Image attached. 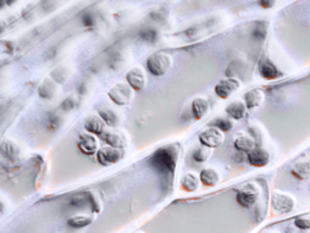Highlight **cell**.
<instances>
[{"label":"cell","mask_w":310,"mask_h":233,"mask_svg":"<svg viewBox=\"0 0 310 233\" xmlns=\"http://www.w3.org/2000/svg\"><path fill=\"white\" fill-rule=\"evenodd\" d=\"M177 158H179V151L176 149V146H164V148H161L155 152L154 156H152V163L159 170L172 173L177 165Z\"/></svg>","instance_id":"obj_1"},{"label":"cell","mask_w":310,"mask_h":233,"mask_svg":"<svg viewBox=\"0 0 310 233\" xmlns=\"http://www.w3.org/2000/svg\"><path fill=\"white\" fill-rule=\"evenodd\" d=\"M172 63L173 61H172L171 55L166 52H155L147 57L146 69L154 77H163L169 72Z\"/></svg>","instance_id":"obj_2"},{"label":"cell","mask_w":310,"mask_h":233,"mask_svg":"<svg viewBox=\"0 0 310 233\" xmlns=\"http://www.w3.org/2000/svg\"><path fill=\"white\" fill-rule=\"evenodd\" d=\"M260 185L255 181H250V183H246L240 186L237 192V202L239 203L242 207L250 208L257 202L258 197H260Z\"/></svg>","instance_id":"obj_3"},{"label":"cell","mask_w":310,"mask_h":233,"mask_svg":"<svg viewBox=\"0 0 310 233\" xmlns=\"http://www.w3.org/2000/svg\"><path fill=\"white\" fill-rule=\"evenodd\" d=\"M135 91L127 82H119L113 86L107 92L109 99L118 107H125L132 101Z\"/></svg>","instance_id":"obj_4"},{"label":"cell","mask_w":310,"mask_h":233,"mask_svg":"<svg viewBox=\"0 0 310 233\" xmlns=\"http://www.w3.org/2000/svg\"><path fill=\"white\" fill-rule=\"evenodd\" d=\"M273 211L277 214H290L296 207V198L286 192H274L270 198Z\"/></svg>","instance_id":"obj_5"},{"label":"cell","mask_w":310,"mask_h":233,"mask_svg":"<svg viewBox=\"0 0 310 233\" xmlns=\"http://www.w3.org/2000/svg\"><path fill=\"white\" fill-rule=\"evenodd\" d=\"M199 143L201 145L207 146V148H217L221 144L224 143L225 140V132H223L221 130L216 129V127H208L204 131H202L199 134Z\"/></svg>","instance_id":"obj_6"},{"label":"cell","mask_w":310,"mask_h":233,"mask_svg":"<svg viewBox=\"0 0 310 233\" xmlns=\"http://www.w3.org/2000/svg\"><path fill=\"white\" fill-rule=\"evenodd\" d=\"M97 161L102 166H112L122 161L124 157V151L120 148H114V146H101L100 151L97 152Z\"/></svg>","instance_id":"obj_7"},{"label":"cell","mask_w":310,"mask_h":233,"mask_svg":"<svg viewBox=\"0 0 310 233\" xmlns=\"http://www.w3.org/2000/svg\"><path fill=\"white\" fill-rule=\"evenodd\" d=\"M239 88L240 80L238 79V78H225V79H221L220 82L215 86V93L221 100H226L229 99L231 95H234Z\"/></svg>","instance_id":"obj_8"},{"label":"cell","mask_w":310,"mask_h":233,"mask_svg":"<svg viewBox=\"0 0 310 233\" xmlns=\"http://www.w3.org/2000/svg\"><path fill=\"white\" fill-rule=\"evenodd\" d=\"M78 148L85 156L97 154V152L100 151V140H98L97 135L90 134V132L80 135L78 139Z\"/></svg>","instance_id":"obj_9"},{"label":"cell","mask_w":310,"mask_h":233,"mask_svg":"<svg viewBox=\"0 0 310 233\" xmlns=\"http://www.w3.org/2000/svg\"><path fill=\"white\" fill-rule=\"evenodd\" d=\"M247 161L252 167H265V166L269 165L270 153L268 149L261 148V146H256L253 151H251L247 154Z\"/></svg>","instance_id":"obj_10"},{"label":"cell","mask_w":310,"mask_h":233,"mask_svg":"<svg viewBox=\"0 0 310 233\" xmlns=\"http://www.w3.org/2000/svg\"><path fill=\"white\" fill-rule=\"evenodd\" d=\"M125 82L131 86L135 92L144 90L146 84V73L142 68H132L125 75Z\"/></svg>","instance_id":"obj_11"},{"label":"cell","mask_w":310,"mask_h":233,"mask_svg":"<svg viewBox=\"0 0 310 233\" xmlns=\"http://www.w3.org/2000/svg\"><path fill=\"white\" fill-rule=\"evenodd\" d=\"M101 139L105 141L109 146H114V148H125L128 144L127 137L119 131H115V130H105L103 134L100 135Z\"/></svg>","instance_id":"obj_12"},{"label":"cell","mask_w":310,"mask_h":233,"mask_svg":"<svg viewBox=\"0 0 310 233\" xmlns=\"http://www.w3.org/2000/svg\"><path fill=\"white\" fill-rule=\"evenodd\" d=\"M255 137L251 136L247 132H238L234 136V148L243 153H250L251 151L256 148Z\"/></svg>","instance_id":"obj_13"},{"label":"cell","mask_w":310,"mask_h":233,"mask_svg":"<svg viewBox=\"0 0 310 233\" xmlns=\"http://www.w3.org/2000/svg\"><path fill=\"white\" fill-rule=\"evenodd\" d=\"M265 100V92L261 88H252L247 91L243 96V101L246 102V107L248 110L256 109V108L261 107Z\"/></svg>","instance_id":"obj_14"},{"label":"cell","mask_w":310,"mask_h":233,"mask_svg":"<svg viewBox=\"0 0 310 233\" xmlns=\"http://www.w3.org/2000/svg\"><path fill=\"white\" fill-rule=\"evenodd\" d=\"M84 130L90 134L100 136L106 130V123L103 122V119L101 118L98 113L97 114H90L84 121Z\"/></svg>","instance_id":"obj_15"},{"label":"cell","mask_w":310,"mask_h":233,"mask_svg":"<svg viewBox=\"0 0 310 233\" xmlns=\"http://www.w3.org/2000/svg\"><path fill=\"white\" fill-rule=\"evenodd\" d=\"M260 75H261L264 79L274 80L282 77L283 74L279 69H278V66L275 65L272 60L265 58V60L261 62V65H260Z\"/></svg>","instance_id":"obj_16"},{"label":"cell","mask_w":310,"mask_h":233,"mask_svg":"<svg viewBox=\"0 0 310 233\" xmlns=\"http://www.w3.org/2000/svg\"><path fill=\"white\" fill-rule=\"evenodd\" d=\"M191 113H193L194 118L196 121L204 118L210 113V102H208V100L202 96L195 97L191 102Z\"/></svg>","instance_id":"obj_17"},{"label":"cell","mask_w":310,"mask_h":233,"mask_svg":"<svg viewBox=\"0 0 310 233\" xmlns=\"http://www.w3.org/2000/svg\"><path fill=\"white\" fill-rule=\"evenodd\" d=\"M247 107H246V102L243 100H235V101L230 102L228 107L225 108L226 114L230 117L231 119H235V121H240L247 113Z\"/></svg>","instance_id":"obj_18"},{"label":"cell","mask_w":310,"mask_h":233,"mask_svg":"<svg viewBox=\"0 0 310 233\" xmlns=\"http://www.w3.org/2000/svg\"><path fill=\"white\" fill-rule=\"evenodd\" d=\"M292 176H295L299 180H306L310 178V158L301 159L296 162L291 168Z\"/></svg>","instance_id":"obj_19"},{"label":"cell","mask_w":310,"mask_h":233,"mask_svg":"<svg viewBox=\"0 0 310 233\" xmlns=\"http://www.w3.org/2000/svg\"><path fill=\"white\" fill-rule=\"evenodd\" d=\"M199 179H201V183L203 184V185L215 186L220 183L221 176H220V173H218L217 170H215V168H211V167H207V168H203V170L201 171V174H199Z\"/></svg>","instance_id":"obj_20"},{"label":"cell","mask_w":310,"mask_h":233,"mask_svg":"<svg viewBox=\"0 0 310 233\" xmlns=\"http://www.w3.org/2000/svg\"><path fill=\"white\" fill-rule=\"evenodd\" d=\"M180 184H181V188L186 192H196L199 189V186H201V179L196 174L194 173H186L185 175L181 178L180 180Z\"/></svg>","instance_id":"obj_21"},{"label":"cell","mask_w":310,"mask_h":233,"mask_svg":"<svg viewBox=\"0 0 310 233\" xmlns=\"http://www.w3.org/2000/svg\"><path fill=\"white\" fill-rule=\"evenodd\" d=\"M95 220V215H88V214H78L74 217L69 218L68 225L71 228H84L87 225L92 224Z\"/></svg>","instance_id":"obj_22"},{"label":"cell","mask_w":310,"mask_h":233,"mask_svg":"<svg viewBox=\"0 0 310 233\" xmlns=\"http://www.w3.org/2000/svg\"><path fill=\"white\" fill-rule=\"evenodd\" d=\"M2 153L4 157H7L8 159H17L21 153V149L19 146L14 143L13 140H4L2 143Z\"/></svg>","instance_id":"obj_23"},{"label":"cell","mask_w":310,"mask_h":233,"mask_svg":"<svg viewBox=\"0 0 310 233\" xmlns=\"http://www.w3.org/2000/svg\"><path fill=\"white\" fill-rule=\"evenodd\" d=\"M98 114H100L101 118L103 119V122L106 123V126L115 127L119 123V115H118L114 110L105 108V109L98 110Z\"/></svg>","instance_id":"obj_24"},{"label":"cell","mask_w":310,"mask_h":233,"mask_svg":"<svg viewBox=\"0 0 310 233\" xmlns=\"http://www.w3.org/2000/svg\"><path fill=\"white\" fill-rule=\"evenodd\" d=\"M57 86H56L55 80L53 79H46L43 83L40 84V87H39V95H40L43 99H51L53 95L56 93V91H57Z\"/></svg>","instance_id":"obj_25"},{"label":"cell","mask_w":310,"mask_h":233,"mask_svg":"<svg viewBox=\"0 0 310 233\" xmlns=\"http://www.w3.org/2000/svg\"><path fill=\"white\" fill-rule=\"evenodd\" d=\"M211 156H212V149L203 145H201L193 152V159L198 163H204L211 158Z\"/></svg>","instance_id":"obj_26"},{"label":"cell","mask_w":310,"mask_h":233,"mask_svg":"<svg viewBox=\"0 0 310 233\" xmlns=\"http://www.w3.org/2000/svg\"><path fill=\"white\" fill-rule=\"evenodd\" d=\"M85 197H87V200L90 201V205L91 207H92L93 213H100L101 208H102V203H101V198L100 196L97 195V192L96 190H87L85 192Z\"/></svg>","instance_id":"obj_27"},{"label":"cell","mask_w":310,"mask_h":233,"mask_svg":"<svg viewBox=\"0 0 310 233\" xmlns=\"http://www.w3.org/2000/svg\"><path fill=\"white\" fill-rule=\"evenodd\" d=\"M212 127H216L223 132L230 131L233 129V121L229 118H216V121L212 122Z\"/></svg>","instance_id":"obj_28"},{"label":"cell","mask_w":310,"mask_h":233,"mask_svg":"<svg viewBox=\"0 0 310 233\" xmlns=\"http://www.w3.org/2000/svg\"><path fill=\"white\" fill-rule=\"evenodd\" d=\"M295 225L301 230H309L310 229V214L300 215L295 219Z\"/></svg>","instance_id":"obj_29"},{"label":"cell","mask_w":310,"mask_h":233,"mask_svg":"<svg viewBox=\"0 0 310 233\" xmlns=\"http://www.w3.org/2000/svg\"><path fill=\"white\" fill-rule=\"evenodd\" d=\"M258 6L262 7V8H273L275 6V2H267V0H260L258 2Z\"/></svg>","instance_id":"obj_30"},{"label":"cell","mask_w":310,"mask_h":233,"mask_svg":"<svg viewBox=\"0 0 310 233\" xmlns=\"http://www.w3.org/2000/svg\"><path fill=\"white\" fill-rule=\"evenodd\" d=\"M134 233H145L144 230H136V232H134Z\"/></svg>","instance_id":"obj_31"}]
</instances>
